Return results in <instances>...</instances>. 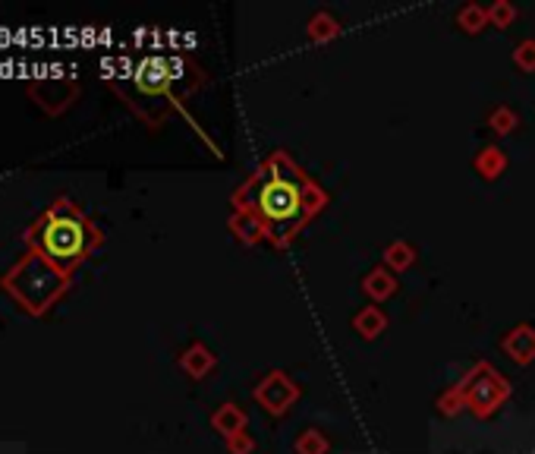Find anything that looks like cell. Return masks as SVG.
Instances as JSON below:
<instances>
[{
	"label": "cell",
	"instance_id": "1",
	"mask_svg": "<svg viewBox=\"0 0 535 454\" xmlns=\"http://www.w3.org/2000/svg\"><path fill=\"white\" fill-rule=\"evenodd\" d=\"M101 240L104 237L95 227V221L67 196L51 202L23 234V243L29 246V253L44 256V259L54 262L67 275H72L76 266H82L101 246Z\"/></svg>",
	"mask_w": 535,
	"mask_h": 454
},
{
	"label": "cell",
	"instance_id": "2",
	"mask_svg": "<svg viewBox=\"0 0 535 454\" xmlns=\"http://www.w3.org/2000/svg\"><path fill=\"white\" fill-rule=\"evenodd\" d=\"M0 291L16 300L29 315H44L70 291V275L38 253H25L10 272L0 278Z\"/></svg>",
	"mask_w": 535,
	"mask_h": 454
},
{
	"label": "cell",
	"instance_id": "3",
	"mask_svg": "<svg viewBox=\"0 0 535 454\" xmlns=\"http://www.w3.org/2000/svg\"><path fill=\"white\" fill-rule=\"evenodd\" d=\"M249 189L255 193V202L249 212H255L265 225V234L274 237L277 243H287L296 234V227L309 218L306 208V183L277 180V177L259 174V180H249Z\"/></svg>",
	"mask_w": 535,
	"mask_h": 454
},
{
	"label": "cell",
	"instance_id": "4",
	"mask_svg": "<svg viewBox=\"0 0 535 454\" xmlns=\"http://www.w3.org/2000/svg\"><path fill=\"white\" fill-rule=\"evenodd\" d=\"M460 391L466 394V404L473 407L475 417H488L501 401L511 394V385L498 376L488 363L475 366L473 372L466 376V382L460 385Z\"/></svg>",
	"mask_w": 535,
	"mask_h": 454
},
{
	"label": "cell",
	"instance_id": "5",
	"mask_svg": "<svg viewBox=\"0 0 535 454\" xmlns=\"http://www.w3.org/2000/svg\"><path fill=\"white\" fill-rule=\"evenodd\" d=\"M180 67V61H164V57H145V61L136 63L133 76H129V82H133L136 95L142 98H164L174 92L177 79L174 70Z\"/></svg>",
	"mask_w": 535,
	"mask_h": 454
},
{
	"label": "cell",
	"instance_id": "6",
	"mask_svg": "<svg viewBox=\"0 0 535 454\" xmlns=\"http://www.w3.org/2000/svg\"><path fill=\"white\" fill-rule=\"evenodd\" d=\"M29 92L48 114H57L54 101H61V108H70V101L79 95V85L72 79H44V82H29Z\"/></svg>",
	"mask_w": 535,
	"mask_h": 454
},
{
	"label": "cell",
	"instance_id": "7",
	"mask_svg": "<svg viewBox=\"0 0 535 454\" xmlns=\"http://www.w3.org/2000/svg\"><path fill=\"white\" fill-rule=\"evenodd\" d=\"M255 398L265 404V411L283 413L290 407V401L296 398V388L290 385V379L283 376V372H271V376L255 388Z\"/></svg>",
	"mask_w": 535,
	"mask_h": 454
},
{
	"label": "cell",
	"instance_id": "8",
	"mask_svg": "<svg viewBox=\"0 0 535 454\" xmlns=\"http://www.w3.org/2000/svg\"><path fill=\"white\" fill-rule=\"evenodd\" d=\"M504 351L511 353L517 363H532L535 360V332L530 325H517L513 334L504 338Z\"/></svg>",
	"mask_w": 535,
	"mask_h": 454
},
{
	"label": "cell",
	"instance_id": "9",
	"mask_svg": "<svg viewBox=\"0 0 535 454\" xmlns=\"http://www.w3.org/2000/svg\"><path fill=\"white\" fill-rule=\"evenodd\" d=\"M180 366H183V370H186L193 379H202L205 372H208L211 366H215V353H211L208 347H202V344H193V347H189V351L180 357Z\"/></svg>",
	"mask_w": 535,
	"mask_h": 454
},
{
	"label": "cell",
	"instance_id": "10",
	"mask_svg": "<svg viewBox=\"0 0 535 454\" xmlns=\"http://www.w3.org/2000/svg\"><path fill=\"white\" fill-rule=\"evenodd\" d=\"M215 430H221L224 436H236V432H243V426H246V417H243V411L240 407H234V404H224L221 411L215 413Z\"/></svg>",
	"mask_w": 535,
	"mask_h": 454
},
{
	"label": "cell",
	"instance_id": "11",
	"mask_svg": "<svg viewBox=\"0 0 535 454\" xmlns=\"http://www.w3.org/2000/svg\"><path fill=\"white\" fill-rule=\"evenodd\" d=\"M230 227L240 234V240L246 243H255L262 234H265V225H262V218L255 212H236L234 221H230Z\"/></svg>",
	"mask_w": 535,
	"mask_h": 454
},
{
	"label": "cell",
	"instance_id": "12",
	"mask_svg": "<svg viewBox=\"0 0 535 454\" xmlns=\"http://www.w3.org/2000/svg\"><path fill=\"white\" fill-rule=\"evenodd\" d=\"M394 291H397V281H394L387 272H381V268H375V272L366 278V294L372 300H385V297H391Z\"/></svg>",
	"mask_w": 535,
	"mask_h": 454
},
{
	"label": "cell",
	"instance_id": "13",
	"mask_svg": "<svg viewBox=\"0 0 535 454\" xmlns=\"http://www.w3.org/2000/svg\"><path fill=\"white\" fill-rule=\"evenodd\" d=\"M504 155H501V149H485L482 151L479 158H475V170H479L482 177H488V180H494V177L501 174V170H504Z\"/></svg>",
	"mask_w": 535,
	"mask_h": 454
},
{
	"label": "cell",
	"instance_id": "14",
	"mask_svg": "<svg viewBox=\"0 0 535 454\" xmlns=\"http://www.w3.org/2000/svg\"><path fill=\"white\" fill-rule=\"evenodd\" d=\"M353 325L359 328V334H366V338H375V334H378L381 328L387 325V319H385V315H381L375 306H368V309H362V313L356 315Z\"/></svg>",
	"mask_w": 535,
	"mask_h": 454
},
{
	"label": "cell",
	"instance_id": "15",
	"mask_svg": "<svg viewBox=\"0 0 535 454\" xmlns=\"http://www.w3.org/2000/svg\"><path fill=\"white\" fill-rule=\"evenodd\" d=\"M340 32V25H337L334 16H328V13H319V16L309 23V38H315V42H325V38H331Z\"/></svg>",
	"mask_w": 535,
	"mask_h": 454
},
{
	"label": "cell",
	"instance_id": "16",
	"mask_svg": "<svg viewBox=\"0 0 535 454\" xmlns=\"http://www.w3.org/2000/svg\"><path fill=\"white\" fill-rule=\"evenodd\" d=\"M460 25H463L466 32H479L482 25L488 23V13L482 10V6H475V4H469V6H463V10H460Z\"/></svg>",
	"mask_w": 535,
	"mask_h": 454
},
{
	"label": "cell",
	"instance_id": "17",
	"mask_svg": "<svg viewBox=\"0 0 535 454\" xmlns=\"http://www.w3.org/2000/svg\"><path fill=\"white\" fill-rule=\"evenodd\" d=\"M385 259L391 262L394 268H406V266H413L416 253H413V246H406V243H391Z\"/></svg>",
	"mask_w": 535,
	"mask_h": 454
},
{
	"label": "cell",
	"instance_id": "18",
	"mask_svg": "<svg viewBox=\"0 0 535 454\" xmlns=\"http://www.w3.org/2000/svg\"><path fill=\"white\" fill-rule=\"evenodd\" d=\"M325 449H328V442L321 432H306V436L296 442V451L300 454H325Z\"/></svg>",
	"mask_w": 535,
	"mask_h": 454
},
{
	"label": "cell",
	"instance_id": "19",
	"mask_svg": "<svg viewBox=\"0 0 535 454\" xmlns=\"http://www.w3.org/2000/svg\"><path fill=\"white\" fill-rule=\"evenodd\" d=\"M492 127H494V133H513V130H517V114H513V111H507V108H498L492 114Z\"/></svg>",
	"mask_w": 535,
	"mask_h": 454
},
{
	"label": "cell",
	"instance_id": "20",
	"mask_svg": "<svg viewBox=\"0 0 535 454\" xmlns=\"http://www.w3.org/2000/svg\"><path fill=\"white\" fill-rule=\"evenodd\" d=\"M517 63L523 70H535V42H523L517 48Z\"/></svg>",
	"mask_w": 535,
	"mask_h": 454
},
{
	"label": "cell",
	"instance_id": "21",
	"mask_svg": "<svg viewBox=\"0 0 535 454\" xmlns=\"http://www.w3.org/2000/svg\"><path fill=\"white\" fill-rule=\"evenodd\" d=\"M488 19H492L494 25H507L513 19V6L507 4H494L492 10H488Z\"/></svg>",
	"mask_w": 535,
	"mask_h": 454
},
{
	"label": "cell",
	"instance_id": "22",
	"mask_svg": "<svg viewBox=\"0 0 535 454\" xmlns=\"http://www.w3.org/2000/svg\"><path fill=\"white\" fill-rule=\"evenodd\" d=\"M227 449H230V454H249L253 451V442H249L246 432H236V436L227 439Z\"/></svg>",
	"mask_w": 535,
	"mask_h": 454
}]
</instances>
